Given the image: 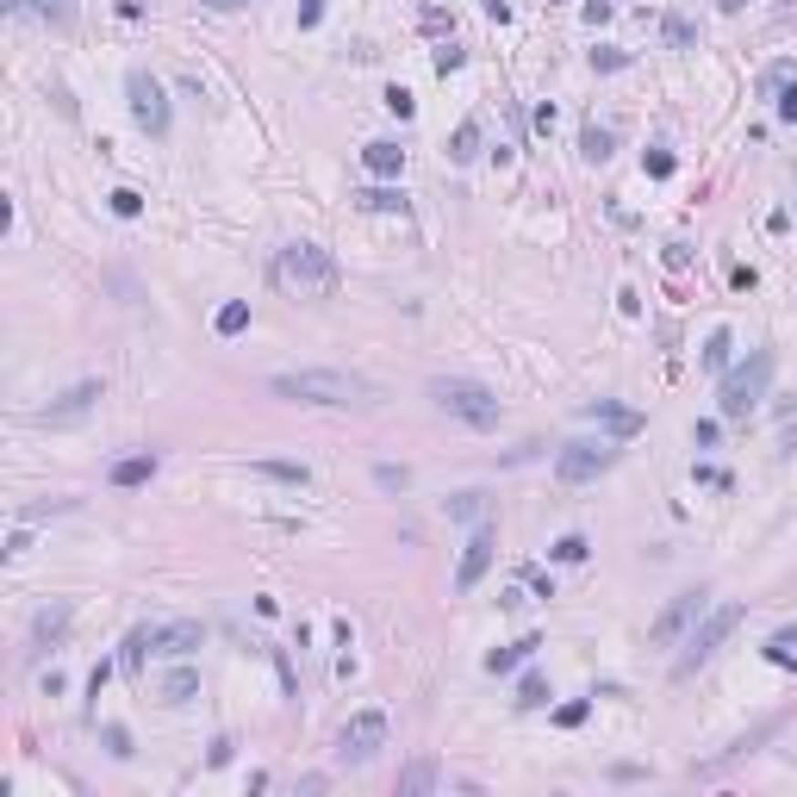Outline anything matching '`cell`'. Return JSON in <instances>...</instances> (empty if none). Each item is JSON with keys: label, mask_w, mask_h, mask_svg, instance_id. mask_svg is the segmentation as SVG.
<instances>
[{"label": "cell", "mask_w": 797, "mask_h": 797, "mask_svg": "<svg viewBox=\"0 0 797 797\" xmlns=\"http://www.w3.org/2000/svg\"><path fill=\"white\" fill-rule=\"evenodd\" d=\"M268 393L287 405H381V386L349 368H293V374H275Z\"/></svg>", "instance_id": "6da1fadb"}, {"label": "cell", "mask_w": 797, "mask_h": 797, "mask_svg": "<svg viewBox=\"0 0 797 797\" xmlns=\"http://www.w3.org/2000/svg\"><path fill=\"white\" fill-rule=\"evenodd\" d=\"M268 280H275L280 293H293V299H330L343 287V262L324 243H287V249H275Z\"/></svg>", "instance_id": "7a4b0ae2"}, {"label": "cell", "mask_w": 797, "mask_h": 797, "mask_svg": "<svg viewBox=\"0 0 797 797\" xmlns=\"http://www.w3.org/2000/svg\"><path fill=\"white\" fill-rule=\"evenodd\" d=\"M772 349H754L748 362H735V368H723V386H717V412L729 417V424H741V417L754 412L766 399V386H772Z\"/></svg>", "instance_id": "3957f363"}, {"label": "cell", "mask_w": 797, "mask_h": 797, "mask_svg": "<svg viewBox=\"0 0 797 797\" xmlns=\"http://www.w3.org/2000/svg\"><path fill=\"white\" fill-rule=\"evenodd\" d=\"M741 617H748L741 604H717V611H704V617L692 624V635H686V655H679V666H673V673H679V679H686V673H697V666H704V660H710L729 635L741 629Z\"/></svg>", "instance_id": "277c9868"}, {"label": "cell", "mask_w": 797, "mask_h": 797, "mask_svg": "<svg viewBox=\"0 0 797 797\" xmlns=\"http://www.w3.org/2000/svg\"><path fill=\"white\" fill-rule=\"evenodd\" d=\"M430 399L449 417H461L467 430H492V424H498V399H492V386H480V381H430Z\"/></svg>", "instance_id": "5b68a950"}, {"label": "cell", "mask_w": 797, "mask_h": 797, "mask_svg": "<svg viewBox=\"0 0 797 797\" xmlns=\"http://www.w3.org/2000/svg\"><path fill=\"white\" fill-rule=\"evenodd\" d=\"M125 100H131L138 131H150V138H169V94H163V81H156L150 69H131V75H125Z\"/></svg>", "instance_id": "8992f818"}, {"label": "cell", "mask_w": 797, "mask_h": 797, "mask_svg": "<svg viewBox=\"0 0 797 797\" xmlns=\"http://www.w3.org/2000/svg\"><path fill=\"white\" fill-rule=\"evenodd\" d=\"M381 748H386V717L381 710H355V717L337 729V760H349V766L374 760Z\"/></svg>", "instance_id": "52a82bcc"}, {"label": "cell", "mask_w": 797, "mask_h": 797, "mask_svg": "<svg viewBox=\"0 0 797 797\" xmlns=\"http://www.w3.org/2000/svg\"><path fill=\"white\" fill-rule=\"evenodd\" d=\"M704 604H710V592H704V586L679 592V598H666V611L648 624V642H655V648H673V642H679V635H686V629L704 617Z\"/></svg>", "instance_id": "ba28073f"}, {"label": "cell", "mask_w": 797, "mask_h": 797, "mask_svg": "<svg viewBox=\"0 0 797 797\" xmlns=\"http://www.w3.org/2000/svg\"><path fill=\"white\" fill-rule=\"evenodd\" d=\"M100 399H106V386H100V381H81V386H69L63 399H50L44 412H32V424H37V430H63V424H81V417L94 412Z\"/></svg>", "instance_id": "9c48e42d"}, {"label": "cell", "mask_w": 797, "mask_h": 797, "mask_svg": "<svg viewBox=\"0 0 797 797\" xmlns=\"http://www.w3.org/2000/svg\"><path fill=\"white\" fill-rule=\"evenodd\" d=\"M611 461H617V449H604V443H561L555 474H561L567 486H586V480H598Z\"/></svg>", "instance_id": "30bf717a"}, {"label": "cell", "mask_w": 797, "mask_h": 797, "mask_svg": "<svg viewBox=\"0 0 797 797\" xmlns=\"http://www.w3.org/2000/svg\"><path fill=\"white\" fill-rule=\"evenodd\" d=\"M492 555H498V530H492V523H474V536H467V549H461V567H455V592L480 586Z\"/></svg>", "instance_id": "8fae6325"}, {"label": "cell", "mask_w": 797, "mask_h": 797, "mask_svg": "<svg viewBox=\"0 0 797 797\" xmlns=\"http://www.w3.org/2000/svg\"><path fill=\"white\" fill-rule=\"evenodd\" d=\"M69 617H75V604H69V598L44 604V611L32 617V655H44V648H57V642H63V629H69Z\"/></svg>", "instance_id": "7c38bea8"}, {"label": "cell", "mask_w": 797, "mask_h": 797, "mask_svg": "<svg viewBox=\"0 0 797 797\" xmlns=\"http://www.w3.org/2000/svg\"><path fill=\"white\" fill-rule=\"evenodd\" d=\"M586 417H592V424H604L611 436H635V430L648 424V417L635 412V405H617V399H592V405H586Z\"/></svg>", "instance_id": "4fadbf2b"}, {"label": "cell", "mask_w": 797, "mask_h": 797, "mask_svg": "<svg viewBox=\"0 0 797 797\" xmlns=\"http://www.w3.org/2000/svg\"><path fill=\"white\" fill-rule=\"evenodd\" d=\"M200 642H206V624H194V617H181V624H163L156 629V655H194V648H200Z\"/></svg>", "instance_id": "5bb4252c"}, {"label": "cell", "mask_w": 797, "mask_h": 797, "mask_svg": "<svg viewBox=\"0 0 797 797\" xmlns=\"http://www.w3.org/2000/svg\"><path fill=\"white\" fill-rule=\"evenodd\" d=\"M150 648H156V629L138 624L131 635H125V648H119V673H125V679H143V660H150Z\"/></svg>", "instance_id": "9a60e30c"}, {"label": "cell", "mask_w": 797, "mask_h": 797, "mask_svg": "<svg viewBox=\"0 0 797 797\" xmlns=\"http://www.w3.org/2000/svg\"><path fill=\"white\" fill-rule=\"evenodd\" d=\"M156 467H163L156 455H125V461H112L106 480H112V486H150V480H156Z\"/></svg>", "instance_id": "2e32d148"}, {"label": "cell", "mask_w": 797, "mask_h": 797, "mask_svg": "<svg viewBox=\"0 0 797 797\" xmlns=\"http://www.w3.org/2000/svg\"><path fill=\"white\" fill-rule=\"evenodd\" d=\"M611 150H617V125L586 119V131H580V156H586V163H611Z\"/></svg>", "instance_id": "e0dca14e"}, {"label": "cell", "mask_w": 797, "mask_h": 797, "mask_svg": "<svg viewBox=\"0 0 797 797\" xmlns=\"http://www.w3.org/2000/svg\"><path fill=\"white\" fill-rule=\"evenodd\" d=\"M349 200H355L362 212H399V218L412 212V200H405L399 187H362V194H349Z\"/></svg>", "instance_id": "ac0fdd59"}, {"label": "cell", "mask_w": 797, "mask_h": 797, "mask_svg": "<svg viewBox=\"0 0 797 797\" xmlns=\"http://www.w3.org/2000/svg\"><path fill=\"white\" fill-rule=\"evenodd\" d=\"M362 163H368V174H381V181H393V174L405 169V150H399V143H368V150H362Z\"/></svg>", "instance_id": "d6986e66"}, {"label": "cell", "mask_w": 797, "mask_h": 797, "mask_svg": "<svg viewBox=\"0 0 797 797\" xmlns=\"http://www.w3.org/2000/svg\"><path fill=\"white\" fill-rule=\"evenodd\" d=\"M436 779H443V766H436V760H412L405 772H399V797H424V792H436Z\"/></svg>", "instance_id": "ffe728a7"}, {"label": "cell", "mask_w": 797, "mask_h": 797, "mask_svg": "<svg viewBox=\"0 0 797 797\" xmlns=\"http://www.w3.org/2000/svg\"><path fill=\"white\" fill-rule=\"evenodd\" d=\"M156 697H163V704H187V697H200V673H194V666H174L169 679L156 686Z\"/></svg>", "instance_id": "44dd1931"}, {"label": "cell", "mask_w": 797, "mask_h": 797, "mask_svg": "<svg viewBox=\"0 0 797 797\" xmlns=\"http://www.w3.org/2000/svg\"><path fill=\"white\" fill-rule=\"evenodd\" d=\"M480 156V119H461L449 138V163H474Z\"/></svg>", "instance_id": "7402d4cb"}, {"label": "cell", "mask_w": 797, "mask_h": 797, "mask_svg": "<svg viewBox=\"0 0 797 797\" xmlns=\"http://www.w3.org/2000/svg\"><path fill=\"white\" fill-rule=\"evenodd\" d=\"M256 474H262V480H280V486H306L312 480L306 461H256Z\"/></svg>", "instance_id": "603a6c76"}, {"label": "cell", "mask_w": 797, "mask_h": 797, "mask_svg": "<svg viewBox=\"0 0 797 797\" xmlns=\"http://www.w3.org/2000/svg\"><path fill=\"white\" fill-rule=\"evenodd\" d=\"M530 655H536V635H523V642H511V648H492V655H486V673H511V666L530 660Z\"/></svg>", "instance_id": "cb8c5ba5"}, {"label": "cell", "mask_w": 797, "mask_h": 797, "mask_svg": "<svg viewBox=\"0 0 797 797\" xmlns=\"http://www.w3.org/2000/svg\"><path fill=\"white\" fill-rule=\"evenodd\" d=\"M729 355H735V330H723V324H717V330H710V343H704V368H717V374H723Z\"/></svg>", "instance_id": "d4e9b609"}, {"label": "cell", "mask_w": 797, "mask_h": 797, "mask_svg": "<svg viewBox=\"0 0 797 797\" xmlns=\"http://www.w3.org/2000/svg\"><path fill=\"white\" fill-rule=\"evenodd\" d=\"M449 518L455 523H486V492H455V498H449Z\"/></svg>", "instance_id": "484cf974"}, {"label": "cell", "mask_w": 797, "mask_h": 797, "mask_svg": "<svg viewBox=\"0 0 797 797\" xmlns=\"http://www.w3.org/2000/svg\"><path fill=\"white\" fill-rule=\"evenodd\" d=\"M660 32H666V44H673V50H697V26L686 19V13H666V26H660Z\"/></svg>", "instance_id": "4316f807"}, {"label": "cell", "mask_w": 797, "mask_h": 797, "mask_svg": "<svg viewBox=\"0 0 797 797\" xmlns=\"http://www.w3.org/2000/svg\"><path fill=\"white\" fill-rule=\"evenodd\" d=\"M549 704V679L542 673H523L518 679V710H542Z\"/></svg>", "instance_id": "83f0119b"}, {"label": "cell", "mask_w": 797, "mask_h": 797, "mask_svg": "<svg viewBox=\"0 0 797 797\" xmlns=\"http://www.w3.org/2000/svg\"><path fill=\"white\" fill-rule=\"evenodd\" d=\"M212 324H218V337H237L243 324H249V306H243V299H231V306H218V318H212Z\"/></svg>", "instance_id": "f1b7e54d"}, {"label": "cell", "mask_w": 797, "mask_h": 797, "mask_svg": "<svg viewBox=\"0 0 797 797\" xmlns=\"http://www.w3.org/2000/svg\"><path fill=\"white\" fill-rule=\"evenodd\" d=\"M26 6H32L44 26H69V19H75V6H69V0H26Z\"/></svg>", "instance_id": "f546056e"}, {"label": "cell", "mask_w": 797, "mask_h": 797, "mask_svg": "<svg viewBox=\"0 0 797 797\" xmlns=\"http://www.w3.org/2000/svg\"><path fill=\"white\" fill-rule=\"evenodd\" d=\"M592 69H598V75L629 69V50H617V44H598V50H592Z\"/></svg>", "instance_id": "4dcf8cb0"}, {"label": "cell", "mask_w": 797, "mask_h": 797, "mask_svg": "<svg viewBox=\"0 0 797 797\" xmlns=\"http://www.w3.org/2000/svg\"><path fill=\"white\" fill-rule=\"evenodd\" d=\"M106 206L119 212V218H138V212H143V194H138V187H112V194H106Z\"/></svg>", "instance_id": "1f68e13d"}, {"label": "cell", "mask_w": 797, "mask_h": 797, "mask_svg": "<svg viewBox=\"0 0 797 797\" xmlns=\"http://www.w3.org/2000/svg\"><path fill=\"white\" fill-rule=\"evenodd\" d=\"M586 717H592V704H586V697H573V704H561V710H555V723H561V729H580Z\"/></svg>", "instance_id": "d6a6232c"}, {"label": "cell", "mask_w": 797, "mask_h": 797, "mask_svg": "<svg viewBox=\"0 0 797 797\" xmlns=\"http://www.w3.org/2000/svg\"><path fill=\"white\" fill-rule=\"evenodd\" d=\"M461 63H467V50H461V44H436V75H455Z\"/></svg>", "instance_id": "836d02e7"}, {"label": "cell", "mask_w": 797, "mask_h": 797, "mask_svg": "<svg viewBox=\"0 0 797 797\" xmlns=\"http://www.w3.org/2000/svg\"><path fill=\"white\" fill-rule=\"evenodd\" d=\"M642 169L655 174V181H666V174L679 169V163H673V150H648V156H642Z\"/></svg>", "instance_id": "e575fe53"}, {"label": "cell", "mask_w": 797, "mask_h": 797, "mask_svg": "<svg viewBox=\"0 0 797 797\" xmlns=\"http://www.w3.org/2000/svg\"><path fill=\"white\" fill-rule=\"evenodd\" d=\"M586 555H592L586 536H561V542H555V561H586Z\"/></svg>", "instance_id": "d590c367"}, {"label": "cell", "mask_w": 797, "mask_h": 797, "mask_svg": "<svg viewBox=\"0 0 797 797\" xmlns=\"http://www.w3.org/2000/svg\"><path fill=\"white\" fill-rule=\"evenodd\" d=\"M75 498H50V505H26V511H19V523H37V518H50V511H69Z\"/></svg>", "instance_id": "8d00e7d4"}, {"label": "cell", "mask_w": 797, "mask_h": 797, "mask_svg": "<svg viewBox=\"0 0 797 797\" xmlns=\"http://www.w3.org/2000/svg\"><path fill=\"white\" fill-rule=\"evenodd\" d=\"M374 480H381L386 492H405V486H412V474H405V467H374Z\"/></svg>", "instance_id": "74e56055"}, {"label": "cell", "mask_w": 797, "mask_h": 797, "mask_svg": "<svg viewBox=\"0 0 797 797\" xmlns=\"http://www.w3.org/2000/svg\"><path fill=\"white\" fill-rule=\"evenodd\" d=\"M523 580H530V592H536V598H555V580H549L542 567H523Z\"/></svg>", "instance_id": "f35d334b"}, {"label": "cell", "mask_w": 797, "mask_h": 797, "mask_svg": "<svg viewBox=\"0 0 797 797\" xmlns=\"http://www.w3.org/2000/svg\"><path fill=\"white\" fill-rule=\"evenodd\" d=\"M386 112H399V119H412V112H417V100H412V94H405V88H393V94H386Z\"/></svg>", "instance_id": "ab89813d"}, {"label": "cell", "mask_w": 797, "mask_h": 797, "mask_svg": "<svg viewBox=\"0 0 797 797\" xmlns=\"http://www.w3.org/2000/svg\"><path fill=\"white\" fill-rule=\"evenodd\" d=\"M106 754H119V760H125V754H131V735H125V729H106Z\"/></svg>", "instance_id": "60d3db41"}, {"label": "cell", "mask_w": 797, "mask_h": 797, "mask_svg": "<svg viewBox=\"0 0 797 797\" xmlns=\"http://www.w3.org/2000/svg\"><path fill=\"white\" fill-rule=\"evenodd\" d=\"M779 119L797 125V88H779Z\"/></svg>", "instance_id": "b9f144b4"}, {"label": "cell", "mask_w": 797, "mask_h": 797, "mask_svg": "<svg viewBox=\"0 0 797 797\" xmlns=\"http://www.w3.org/2000/svg\"><path fill=\"white\" fill-rule=\"evenodd\" d=\"M318 19H324V0H299V26H306V32H312Z\"/></svg>", "instance_id": "7bdbcfd3"}, {"label": "cell", "mask_w": 797, "mask_h": 797, "mask_svg": "<svg viewBox=\"0 0 797 797\" xmlns=\"http://www.w3.org/2000/svg\"><path fill=\"white\" fill-rule=\"evenodd\" d=\"M785 81H792V63H772V69H766V88H772V94H779Z\"/></svg>", "instance_id": "ee69618b"}, {"label": "cell", "mask_w": 797, "mask_h": 797, "mask_svg": "<svg viewBox=\"0 0 797 797\" xmlns=\"http://www.w3.org/2000/svg\"><path fill=\"white\" fill-rule=\"evenodd\" d=\"M119 13H125V19H143V0H119Z\"/></svg>", "instance_id": "f6af8a7d"}, {"label": "cell", "mask_w": 797, "mask_h": 797, "mask_svg": "<svg viewBox=\"0 0 797 797\" xmlns=\"http://www.w3.org/2000/svg\"><path fill=\"white\" fill-rule=\"evenodd\" d=\"M200 6H218V13H231V6H243V0H200Z\"/></svg>", "instance_id": "bcb514c9"}, {"label": "cell", "mask_w": 797, "mask_h": 797, "mask_svg": "<svg viewBox=\"0 0 797 797\" xmlns=\"http://www.w3.org/2000/svg\"><path fill=\"white\" fill-rule=\"evenodd\" d=\"M723 6H729V13H741V6H748V0H723Z\"/></svg>", "instance_id": "7dc6e473"}, {"label": "cell", "mask_w": 797, "mask_h": 797, "mask_svg": "<svg viewBox=\"0 0 797 797\" xmlns=\"http://www.w3.org/2000/svg\"><path fill=\"white\" fill-rule=\"evenodd\" d=\"M6 6H13V13H19V6H26V0H6Z\"/></svg>", "instance_id": "c3c4849f"}]
</instances>
